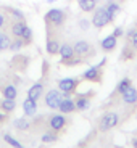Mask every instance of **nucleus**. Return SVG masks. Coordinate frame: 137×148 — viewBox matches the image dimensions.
<instances>
[{"instance_id": "bb28decb", "label": "nucleus", "mask_w": 137, "mask_h": 148, "mask_svg": "<svg viewBox=\"0 0 137 148\" xmlns=\"http://www.w3.org/2000/svg\"><path fill=\"white\" fill-rule=\"evenodd\" d=\"M3 142H7V143L10 145V147H13V148H24L13 135H10V134H5L3 135Z\"/></svg>"}, {"instance_id": "cd10ccee", "label": "nucleus", "mask_w": 137, "mask_h": 148, "mask_svg": "<svg viewBox=\"0 0 137 148\" xmlns=\"http://www.w3.org/2000/svg\"><path fill=\"white\" fill-rule=\"evenodd\" d=\"M21 39L24 40V45H29L31 42H32V39H34V34H32V29H31L29 26H28L26 29H24V32H23Z\"/></svg>"}, {"instance_id": "6e6552de", "label": "nucleus", "mask_w": 137, "mask_h": 148, "mask_svg": "<svg viewBox=\"0 0 137 148\" xmlns=\"http://www.w3.org/2000/svg\"><path fill=\"white\" fill-rule=\"evenodd\" d=\"M82 79L89 82H100L102 81V66L95 64V66H90L89 69H85L82 73Z\"/></svg>"}, {"instance_id": "4c0bfd02", "label": "nucleus", "mask_w": 137, "mask_h": 148, "mask_svg": "<svg viewBox=\"0 0 137 148\" xmlns=\"http://www.w3.org/2000/svg\"><path fill=\"white\" fill-rule=\"evenodd\" d=\"M48 3H53V2H56V0H47Z\"/></svg>"}, {"instance_id": "f3484780", "label": "nucleus", "mask_w": 137, "mask_h": 148, "mask_svg": "<svg viewBox=\"0 0 137 148\" xmlns=\"http://www.w3.org/2000/svg\"><path fill=\"white\" fill-rule=\"evenodd\" d=\"M121 98H123V101L127 103V105H136L137 103V89L131 85L126 92L121 93Z\"/></svg>"}, {"instance_id": "393cba45", "label": "nucleus", "mask_w": 137, "mask_h": 148, "mask_svg": "<svg viewBox=\"0 0 137 148\" xmlns=\"http://www.w3.org/2000/svg\"><path fill=\"white\" fill-rule=\"evenodd\" d=\"M131 85H132V82H131V79H129V77H123L121 81L118 82V85H116V92H118V93L126 92V90L129 89Z\"/></svg>"}, {"instance_id": "aec40b11", "label": "nucleus", "mask_w": 137, "mask_h": 148, "mask_svg": "<svg viewBox=\"0 0 137 148\" xmlns=\"http://www.w3.org/2000/svg\"><path fill=\"white\" fill-rule=\"evenodd\" d=\"M97 0H78V5L79 8H81L84 13H90V11H94L97 8Z\"/></svg>"}, {"instance_id": "ddd939ff", "label": "nucleus", "mask_w": 137, "mask_h": 148, "mask_svg": "<svg viewBox=\"0 0 137 148\" xmlns=\"http://www.w3.org/2000/svg\"><path fill=\"white\" fill-rule=\"evenodd\" d=\"M116 45H118V39H116L113 34L103 37V39H102V42H100V47H102V50H103V52H113V50L116 48Z\"/></svg>"}, {"instance_id": "a211bd4d", "label": "nucleus", "mask_w": 137, "mask_h": 148, "mask_svg": "<svg viewBox=\"0 0 137 148\" xmlns=\"http://www.w3.org/2000/svg\"><path fill=\"white\" fill-rule=\"evenodd\" d=\"M60 42L58 39H55V37H47V44H45V50H47L48 55H58V50H60Z\"/></svg>"}, {"instance_id": "c756f323", "label": "nucleus", "mask_w": 137, "mask_h": 148, "mask_svg": "<svg viewBox=\"0 0 137 148\" xmlns=\"http://www.w3.org/2000/svg\"><path fill=\"white\" fill-rule=\"evenodd\" d=\"M7 11L10 13L11 18H15V19H26L24 13H23L21 10H18V8H7Z\"/></svg>"}, {"instance_id": "2eb2a0df", "label": "nucleus", "mask_w": 137, "mask_h": 148, "mask_svg": "<svg viewBox=\"0 0 137 148\" xmlns=\"http://www.w3.org/2000/svg\"><path fill=\"white\" fill-rule=\"evenodd\" d=\"M23 111H24L26 118H34L37 113V101L31 100V98H26V100L23 101Z\"/></svg>"}, {"instance_id": "ea45409f", "label": "nucleus", "mask_w": 137, "mask_h": 148, "mask_svg": "<svg viewBox=\"0 0 137 148\" xmlns=\"http://www.w3.org/2000/svg\"><path fill=\"white\" fill-rule=\"evenodd\" d=\"M0 87H2V84H0Z\"/></svg>"}, {"instance_id": "b1692460", "label": "nucleus", "mask_w": 137, "mask_h": 148, "mask_svg": "<svg viewBox=\"0 0 137 148\" xmlns=\"http://www.w3.org/2000/svg\"><path fill=\"white\" fill-rule=\"evenodd\" d=\"M10 44H11V37L8 36L5 31L0 29V48H2V52L8 50V48H10Z\"/></svg>"}, {"instance_id": "20e7f679", "label": "nucleus", "mask_w": 137, "mask_h": 148, "mask_svg": "<svg viewBox=\"0 0 137 148\" xmlns=\"http://www.w3.org/2000/svg\"><path fill=\"white\" fill-rule=\"evenodd\" d=\"M61 100H63V95H61V90L60 89H50L44 95L45 106L50 108V110H58V105Z\"/></svg>"}, {"instance_id": "423d86ee", "label": "nucleus", "mask_w": 137, "mask_h": 148, "mask_svg": "<svg viewBox=\"0 0 137 148\" xmlns=\"http://www.w3.org/2000/svg\"><path fill=\"white\" fill-rule=\"evenodd\" d=\"M73 47H74V53H76V56H79V58H82V60H85V58H89V56L95 55L94 47L87 40H78L76 44L73 45Z\"/></svg>"}, {"instance_id": "473e14b6", "label": "nucleus", "mask_w": 137, "mask_h": 148, "mask_svg": "<svg viewBox=\"0 0 137 148\" xmlns=\"http://www.w3.org/2000/svg\"><path fill=\"white\" fill-rule=\"evenodd\" d=\"M90 24H92V23H90L89 19H79V21H78L79 29H82V31H87L90 27Z\"/></svg>"}, {"instance_id": "412c9836", "label": "nucleus", "mask_w": 137, "mask_h": 148, "mask_svg": "<svg viewBox=\"0 0 137 148\" xmlns=\"http://www.w3.org/2000/svg\"><path fill=\"white\" fill-rule=\"evenodd\" d=\"M0 110L3 113H13L16 110V101L11 100V98H3L0 100Z\"/></svg>"}, {"instance_id": "7ed1b4c3", "label": "nucleus", "mask_w": 137, "mask_h": 148, "mask_svg": "<svg viewBox=\"0 0 137 148\" xmlns=\"http://www.w3.org/2000/svg\"><path fill=\"white\" fill-rule=\"evenodd\" d=\"M68 126V119L63 116V113H53V114H50L47 118V127L50 130H53V132H61V130H65V127Z\"/></svg>"}, {"instance_id": "e433bc0d", "label": "nucleus", "mask_w": 137, "mask_h": 148, "mask_svg": "<svg viewBox=\"0 0 137 148\" xmlns=\"http://www.w3.org/2000/svg\"><path fill=\"white\" fill-rule=\"evenodd\" d=\"M134 147L137 148V138H134Z\"/></svg>"}, {"instance_id": "9b49d317", "label": "nucleus", "mask_w": 137, "mask_h": 148, "mask_svg": "<svg viewBox=\"0 0 137 148\" xmlns=\"http://www.w3.org/2000/svg\"><path fill=\"white\" fill-rule=\"evenodd\" d=\"M58 55H60V63H65L66 60L76 56V53H74V47H73L71 44H66V42H65V44L60 45Z\"/></svg>"}, {"instance_id": "a19ab883", "label": "nucleus", "mask_w": 137, "mask_h": 148, "mask_svg": "<svg viewBox=\"0 0 137 148\" xmlns=\"http://www.w3.org/2000/svg\"><path fill=\"white\" fill-rule=\"evenodd\" d=\"M82 148H84V147H82Z\"/></svg>"}, {"instance_id": "c9c22d12", "label": "nucleus", "mask_w": 137, "mask_h": 148, "mask_svg": "<svg viewBox=\"0 0 137 148\" xmlns=\"http://www.w3.org/2000/svg\"><path fill=\"white\" fill-rule=\"evenodd\" d=\"M5 119H7V116H5V113H2V111H0V122H3Z\"/></svg>"}, {"instance_id": "dca6fc26", "label": "nucleus", "mask_w": 137, "mask_h": 148, "mask_svg": "<svg viewBox=\"0 0 137 148\" xmlns=\"http://www.w3.org/2000/svg\"><path fill=\"white\" fill-rule=\"evenodd\" d=\"M0 92L3 95V98H11V100H16L18 97V87L15 84H7L0 87Z\"/></svg>"}, {"instance_id": "0eeeda50", "label": "nucleus", "mask_w": 137, "mask_h": 148, "mask_svg": "<svg viewBox=\"0 0 137 148\" xmlns=\"http://www.w3.org/2000/svg\"><path fill=\"white\" fill-rule=\"evenodd\" d=\"M79 85V79L76 77H65V79H60L58 81V89L61 92H70V93H74L76 89Z\"/></svg>"}, {"instance_id": "4be33fe9", "label": "nucleus", "mask_w": 137, "mask_h": 148, "mask_svg": "<svg viewBox=\"0 0 137 148\" xmlns=\"http://www.w3.org/2000/svg\"><path fill=\"white\" fill-rule=\"evenodd\" d=\"M13 127L16 130H28L31 127V122L26 118H16L13 119Z\"/></svg>"}, {"instance_id": "58836bf2", "label": "nucleus", "mask_w": 137, "mask_h": 148, "mask_svg": "<svg viewBox=\"0 0 137 148\" xmlns=\"http://www.w3.org/2000/svg\"><path fill=\"white\" fill-rule=\"evenodd\" d=\"M0 53H2V48H0Z\"/></svg>"}, {"instance_id": "a878e982", "label": "nucleus", "mask_w": 137, "mask_h": 148, "mask_svg": "<svg viewBox=\"0 0 137 148\" xmlns=\"http://www.w3.org/2000/svg\"><path fill=\"white\" fill-rule=\"evenodd\" d=\"M23 47H24V40H23L21 37H15V39H11V44H10L8 50H11V52H19Z\"/></svg>"}, {"instance_id": "1a4fd4ad", "label": "nucleus", "mask_w": 137, "mask_h": 148, "mask_svg": "<svg viewBox=\"0 0 137 148\" xmlns=\"http://www.w3.org/2000/svg\"><path fill=\"white\" fill-rule=\"evenodd\" d=\"M90 95H94V92L87 93V95H76L74 103H76V111H87L90 108Z\"/></svg>"}, {"instance_id": "f03ea898", "label": "nucleus", "mask_w": 137, "mask_h": 148, "mask_svg": "<svg viewBox=\"0 0 137 148\" xmlns=\"http://www.w3.org/2000/svg\"><path fill=\"white\" fill-rule=\"evenodd\" d=\"M113 21H115V19L110 16V13L107 11V8H105V7H97L95 10H94L92 19H90L92 26L97 27V29H102V27L108 26V24L113 23Z\"/></svg>"}, {"instance_id": "39448f33", "label": "nucleus", "mask_w": 137, "mask_h": 148, "mask_svg": "<svg viewBox=\"0 0 137 148\" xmlns=\"http://www.w3.org/2000/svg\"><path fill=\"white\" fill-rule=\"evenodd\" d=\"M118 122H119V116L116 114V113H113V111H110V113H105L100 118L98 129H100L102 132H107V130H110V129L118 126Z\"/></svg>"}, {"instance_id": "f704fd0d", "label": "nucleus", "mask_w": 137, "mask_h": 148, "mask_svg": "<svg viewBox=\"0 0 137 148\" xmlns=\"http://www.w3.org/2000/svg\"><path fill=\"white\" fill-rule=\"evenodd\" d=\"M5 26H7V15L0 13V29H3Z\"/></svg>"}, {"instance_id": "2f4dec72", "label": "nucleus", "mask_w": 137, "mask_h": 148, "mask_svg": "<svg viewBox=\"0 0 137 148\" xmlns=\"http://www.w3.org/2000/svg\"><path fill=\"white\" fill-rule=\"evenodd\" d=\"M84 60L82 58H79V56H73V58H70V60H66L65 63H61V64H65V66H78V64H81Z\"/></svg>"}, {"instance_id": "c85d7f7f", "label": "nucleus", "mask_w": 137, "mask_h": 148, "mask_svg": "<svg viewBox=\"0 0 137 148\" xmlns=\"http://www.w3.org/2000/svg\"><path fill=\"white\" fill-rule=\"evenodd\" d=\"M134 53H136V50L132 48V45L127 44L126 47H124V50H123V53H121V58L123 60H131L134 56Z\"/></svg>"}, {"instance_id": "f8f14e48", "label": "nucleus", "mask_w": 137, "mask_h": 148, "mask_svg": "<svg viewBox=\"0 0 137 148\" xmlns=\"http://www.w3.org/2000/svg\"><path fill=\"white\" fill-rule=\"evenodd\" d=\"M26 27H28L26 19H15V21L10 24V34L13 37H21Z\"/></svg>"}, {"instance_id": "72a5a7b5", "label": "nucleus", "mask_w": 137, "mask_h": 148, "mask_svg": "<svg viewBox=\"0 0 137 148\" xmlns=\"http://www.w3.org/2000/svg\"><path fill=\"white\" fill-rule=\"evenodd\" d=\"M113 36H115L116 39H119V37H123V36H124V29H123L121 26L115 27V31H113Z\"/></svg>"}, {"instance_id": "7c9ffc66", "label": "nucleus", "mask_w": 137, "mask_h": 148, "mask_svg": "<svg viewBox=\"0 0 137 148\" xmlns=\"http://www.w3.org/2000/svg\"><path fill=\"white\" fill-rule=\"evenodd\" d=\"M127 42L132 45V48L137 52V27H132V34L127 37Z\"/></svg>"}, {"instance_id": "f257e3e1", "label": "nucleus", "mask_w": 137, "mask_h": 148, "mask_svg": "<svg viewBox=\"0 0 137 148\" xmlns=\"http://www.w3.org/2000/svg\"><path fill=\"white\" fill-rule=\"evenodd\" d=\"M47 27H61L66 23V13L61 8H52L44 16Z\"/></svg>"}, {"instance_id": "4468645a", "label": "nucleus", "mask_w": 137, "mask_h": 148, "mask_svg": "<svg viewBox=\"0 0 137 148\" xmlns=\"http://www.w3.org/2000/svg\"><path fill=\"white\" fill-rule=\"evenodd\" d=\"M58 111L63 113V114H70V113L76 111V103H74V100L71 98V97L70 98H63L58 105Z\"/></svg>"}, {"instance_id": "9d476101", "label": "nucleus", "mask_w": 137, "mask_h": 148, "mask_svg": "<svg viewBox=\"0 0 137 148\" xmlns=\"http://www.w3.org/2000/svg\"><path fill=\"white\" fill-rule=\"evenodd\" d=\"M42 95H44V82H36L28 90V98H31L34 101H39L42 98Z\"/></svg>"}, {"instance_id": "5701e85b", "label": "nucleus", "mask_w": 137, "mask_h": 148, "mask_svg": "<svg viewBox=\"0 0 137 148\" xmlns=\"http://www.w3.org/2000/svg\"><path fill=\"white\" fill-rule=\"evenodd\" d=\"M41 140L44 142V143H55L56 140H58V134L56 132H53V130H45L44 134H42V137H41Z\"/></svg>"}, {"instance_id": "6ab92c4d", "label": "nucleus", "mask_w": 137, "mask_h": 148, "mask_svg": "<svg viewBox=\"0 0 137 148\" xmlns=\"http://www.w3.org/2000/svg\"><path fill=\"white\" fill-rule=\"evenodd\" d=\"M105 8H107V11L110 13V16L113 19L116 18V16L121 13V5L116 2V0H107V3H105Z\"/></svg>"}]
</instances>
